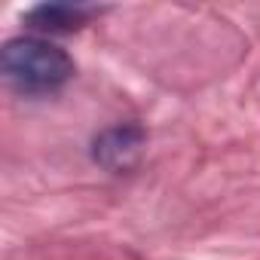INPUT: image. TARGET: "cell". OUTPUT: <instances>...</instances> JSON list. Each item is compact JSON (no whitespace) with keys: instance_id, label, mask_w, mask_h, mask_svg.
<instances>
[{"instance_id":"obj_1","label":"cell","mask_w":260,"mask_h":260,"mask_svg":"<svg viewBox=\"0 0 260 260\" xmlns=\"http://www.w3.org/2000/svg\"><path fill=\"white\" fill-rule=\"evenodd\" d=\"M0 74L22 95H49L74 80L77 64L46 37H13L0 49Z\"/></svg>"},{"instance_id":"obj_2","label":"cell","mask_w":260,"mask_h":260,"mask_svg":"<svg viewBox=\"0 0 260 260\" xmlns=\"http://www.w3.org/2000/svg\"><path fill=\"white\" fill-rule=\"evenodd\" d=\"M147 147V128L135 119L113 122L92 138V162L110 175L135 172Z\"/></svg>"},{"instance_id":"obj_3","label":"cell","mask_w":260,"mask_h":260,"mask_svg":"<svg viewBox=\"0 0 260 260\" xmlns=\"http://www.w3.org/2000/svg\"><path fill=\"white\" fill-rule=\"evenodd\" d=\"M98 13L101 10L89 4H37L22 16V22L37 34H74Z\"/></svg>"}]
</instances>
